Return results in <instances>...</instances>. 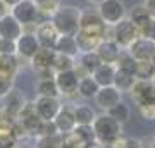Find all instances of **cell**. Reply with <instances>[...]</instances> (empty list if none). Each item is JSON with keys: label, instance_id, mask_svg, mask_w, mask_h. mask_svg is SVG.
Instances as JSON below:
<instances>
[{"label": "cell", "instance_id": "obj_44", "mask_svg": "<svg viewBox=\"0 0 155 148\" xmlns=\"http://www.w3.org/2000/svg\"><path fill=\"white\" fill-rule=\"evenodd\" d=\"M2 2H4V4H5L9 9H12V7H16L19 2H22V0H2Z\"/></svg>", "mask_w": 155, "mask_h": 148}, {"label": "cell", "instance_id": "obj_10", "mask_svg": "<svg viewBox=\"0 0 155 148\" xmlns=\"http://www.w3.org/2000/svg\"><path fill=\"white\" fill-rule=\"evenodd\" d=\"M126 50L134 57V61H150L155 50V40L147 38V36H138Z\"/></svg>", "mask_w": 155, "mask_h": 148}, {"label": "cell", "instance_id": "obj_15", "mask_svg": "<svg viewBox=\"0 0 155 148\" xmlns=\"http://www.w3.org/2000/svg\"><path fill=\"white\" fill-rule=\"evenodd\" d=\"M59 127V133L61 134H66V133L74 131L76 124V115H74V105H62L57 117L54 119Z\"/></svg>", "mask_w": 155, "mask_h": 148}, {"label": "cell", "instance_id": "obj_34", "mask_svg": "<svg viewBox=\"0 0 155 148\" xmlns=\"http://www.w3.org/2000/svg\"><path fill=\"white\" fill-rule=\"evenodd\" d=\"M33 134L35 138H45V136H55V134H61V133H59L55 121H41Z\"/></svg>", "mask_w": 155, "mask_h": 148}, {"label": "cell", "instance_id": "obj_11", "mask_svg": "<svg viewBox=\"0 0 155 148\" xmlns=\"http://www.w3.org/2000/svg\"><path fill=\"white\" fill-rule=\"evenodd\" d=\"M93 100H95V105H97L98 109L107 112L109 109H112L114 105H117L122 100V93L114 86V84H112V86H102L98 90V93L95 95Z\"/></svg>", "mask_w": 155, "mask_h": 148}, {"label": "cell", "instance_id": "obj_47", "mask_svg": "<svg viewBox=\"0 0 155 148\" xmlns=\"http://www.w3.org/2000/svg\"><path fill=\"white\" fill-rule=\"evenodd\" d=\"M88 148H97V146H95V143H93V145H90V146Z\"/></svg>", "mask_w": 155, "mask_h": 148}, {"label": "cell", "instance_id": "obj_39", "mask_svg": "<svg viewBox=\"0 0 155 148\" xmlns=\"http://www.w3.org/2000/svg\"><path fill=\"white\" fill-rule=\"evenodd\" d=\"M138 112H140V115H141V119H145V121H148V122H153L155 121V102L140 105Z\"/></svg>", "mask_w": 155, "mask_h": 148}, {"label": "cell", "instance_id": "obj_43", "mask_svg": "<svg viewBox=\"0 0 155 148\" xmlns=\"http://www.w3.org/2000/svg\"><path fill=\"white\" fill-rule=\"evenodd\" d=\"M7 12H11V9H9V7H7L5 4L2 2V0H0V17H4Z\"/></svg>", "mask_w": 155, "mask_h": 148}, {"label": "cell", "instance_id": "obj_48", "mask_svg": "<svg viewBox=\"0 0 155 148\" xmlns=\"http://www.w3.org/2000/svg\"><path fill=\"white\" fill-rule=\"evenodd\" d=\"M102 148H110V146H107V145H104V146H102Z\"/></svg>", "mask_w": 155, "mask_h": 148}, {"label": "cell", "instance_id": "obj_35", "mask_svg": "<svg viewBox=\"0 0 155 148\" xmlns=\"http://www.w3.org/2000/svg\"><path fill=\"white\" fill-rule=\"evenodd\" d=\"M62 145H66L67 148H88L90 143H86L78 133L71 131L62 134Z\"/></svg>", "mask_w": 155, "mask_h": 148}, {"label": "cell", "instance_id": "obj_36", "mask_svg": "<svg viewBox=\"0 0 155 148\" xmlns=\"http://www.w3.org/2000/svg\"><path fill=\"white\" fill-rule=\"evenodd\" d=\"M61 146H62V134L36 138V145H35V148H61Z\"/></svg>", "mask_w": 155, "mask_h": 148}, {"label": "cell", "instance_id": "obj_8", "mask_svg": "<svg viewBox=\"0 0 155 148\" xmlns=\"http://www.w3.org/2000/svg\"><path fill=\"white\" fill-rule=\"evenodd\" d=\"M55 83L62 97H74L78 95V84H79V76L74 69L69 71L55 72Z\"/></svg>", "mask_w": 155, "mask_h": 148}, {"label": "cell", "instance_id": "obj_21", "mask_svg": "<svg viewBox=\"0 0 155 148\" xmlns=\"http://www.w3.org/2000/svg\"><path fill=\"white\" fill-rule=\"evenodd\" d=\"M74 38H76L79 54H83V52H93V50H97V47L102 41L100 35H93V33H88V31H81V29H78Z\"/></svg>", "mask_w": 155, "mask_h": 148}, {"label": "cell", "instance_id": "obj_3", "mask_svg": "<svg viewBox=\"0 0 155 148\" xmlns=\"http://www.w3.org/2000/svg\"><path fill=\"white\" fill-rule=\"evenodd\" d=\"M98 14L107 26H116L127 17V9L122 0H104L98 5Z\"/></svg>", "mask_w": 155, "mask_h": 148}, {"label": "cell", "instance_id": "obj_31", "mask_svg": "<svg viewBox=\"0 0 155 148\" xmlns=\"http://www.w3.org/2000/svg\"><path fill=\"white\" fill-rule=\"evenodd\" d=\"M33 2L36 5V9H38L40 16L50 17V19L62 7V0H33Z\"/></svg>", "mask_w": 155, "mask_h": 148}, {"label": "cell", "instance_id": "obj_37", "mask_svg": "<svg viewBox=\"0 0 155 148\" xmlns=\"http://www.w3.org/2000/svg\"><path fill=\"white\" fill-rule=\"evenodd\" d=\"M74 133H78V134L83 138L86 143H90V145L97 143V136H95L93 126H76L74 127Z\"/></svg>", "mask_w": 155, "mask_h": 148}, {"label": "cell", "instance_id": "obj_20", "mask_svg": "<svg viewBox=\"0 0 155 148\" xmlns=\"http://www.w3.org/2000/svg\"><path fill=\"white\" fill-rule=\"evenodd\" d=\"M127 19L133 22L136 28H138L140 35H141L145 29H147V26L152 22V19H153V17L150 16V12L147 11V7L141 4V5H134L131 11L127 12Z\"/></svg>", "mask_w": 155, "mask_h": 148}, {"label": "cell", "instance_id": "obj_28", "mask_svg": "<svg viewBox=\"0 0 155 148\" xmlns=\"http://www.w3.org/2000/svg\"><path fill=\"white\" fill-rule=\"evenodd\" d=\"M36 93H38V97H54V98H61L62 97L59 88H57L55 77H52V79H38Z\"/></svg>", "mask_w": 155, "mask_h": 148}, {"label": "cell", "instance_id": "obj_9", "mask_svg": "<svg viewBox=\"0 0 155 148\" xmlns=\"http://www.w3.org/2000/svg\"><path fill=\"white\" fill-rule=\"evenodd\" d=\"M16 48H17V57H19V59L31 61V57H33L41 47H40V41H38V38H36V35L22 33L21 36L16 40Z\"/></svg>", "mask_w": 155, "mask_h": 148}, {"label": "cell", "instance_id": "obj_24", "mask_svg": "<svg viewBox=\"0 0 155 148\" xmlns=\"http://www.w3.org/2000/svg\"><path fill=\"white\" fill-rule=\"evenodd\" d=\"M100 84L95 81V77L90 74V76H84L79 79V84H78V95L84 100H91L95 98V95L98 93Z\"/></svg>", "mask_w": 155, "mask_h": 148}, {"label": "cell", "instance_id": "obj_18", "mask_svg": "<svg viewBox=\"0 0 155 148\" xmlns=\"http://www.w3.org/2000/svg\"><path fill=\"white\" fill-rule=\"evenodd\" d=\"M17 121L21 122L29 133H35V129H36L38 124L41 122L38 112H36V109H35V104L26 102V105L22 107V110L19 112V115H17Z\"/></svg>", "mask_w": 155, "mask_h": 148}, {"label": "cell", "instance_id": "obj_2", "mask_svg": "<svg viewBox=\"0 0 155 148\" xmlns=\"http://www.w3.org/2000/svg\"><path fill=\"white\" fill-rule=\"evenodd\" d=\"M79 17H81V9L72 5H62L59 11L52 16V22L59 35H74L79 29Z\"/></svg>", "mask_w": 155, "mask_h": 148}, {"label": "cell", "instance_id": "obj_14", "mask_svg": "<svg viewBox=\"0 0 155 148\" xmlns=\"http://www.w3.org/2000/svg\"><path fill=\"white\" fill-rule=\"evenodd\" d=\"M21 35H22V24L12 16L11 12H7L4 17H0V36L4 40L16 41Z\"/></svg>", "mask_w": 155, "mask_h": 148}, {"label": "cell", "instance_id": "obj_46", "mask_svg": "<svg viewBox=\"0 0 155 148\" xmlns=\"http://www.w3.org/2000/svg\"><path fill=\"white\" fill-rule=\"evenodd\" d=\"M150 61L153 62V66H155V50H153V55H152V59H150Z\"/></svg>", "mask_w": 155, "mask_h": 148}, {"label": "cell", "instance_id": "obj_6", "mask_svg": "<svg viewBox=\"0 0 155 148\" xmlns=\"http://www.w3.org/2000/svg\"><path fill=\"white\" fill-rule=\"evenodd\" d=\"M33 104L41 121H54L62 107L61 100L54 97H36Z\"/></svg>", "mask_w": 155, "mask_h": 148}, {"label": "cell", "instance_id": "obj_27", "mask_svg": "<svg viewBox=\"0 0 155 148\" xmlns=\"http://www.w3.org/2000/svg\"><path fill=\"white\" fill-rule=\"evenodd\" d=\"M136 83V77L134 74L131 72H126V71H121V69H117L116 71V77H114V86L121 91V93H129L131 91V88L133 84Z\"/></svg>", "mask_w": 155, "mask_h": 148}, {"label": "cell", "instance_id": "obj_16", "mask_svg": "<svg viewBox=\"0 0 155 148\" xmlns=\"http://www.w3.org/2000/svg\"><path fill=\"white\" fill-rule=\"evenodd\" d=\"M2 100H4V107H2V109L5 110L11 117H14V119H17L19 112H21L22 107L26 105L24 95H22L19 90H16V88H12V91H9Z\"/></svg>", "mask_w": 155, "mask_h": 148}, {"label": "cell", "instance_id": "obj_30", "mask_svg": "<svg viewBox=\"0 0 155 148\" xmlns=\"http://www.w3.org/2000/svg\"><path fill=\"white\" fill-rule=\"evenodd\" d=\"M107 114L110 115V117H114L119 124H126L129 121V117H131V107L124 100H121L117 105H114L112 109L107 110Z\"/></svg>", "mask_w": 155, "mask_h": 148}, {"label": "cell", "instance_id": "obj_45", "mask_svg": "<svg viewBox=\"0 0 155 148\" xmlns=\"http://www.w3.org/2000/svg\"><path fill=\"white\" fill-rule=\"evenodd\" d=\"M86 2H90V4H95V5H100L104 0H86Z\"/></svg>", "mask_w": 155, "mask_h": 148}, {"label": "cell", "instance_id": "obj_26", "mask_svg": "<svg viewBox=\"0 0 155 148\" xmlns=\"http://www.w3.org/2000/svg\"><path fill=\"white\" fill-rule=\"evenodd\" d=\"M54 50H55L57 54H64V55H69V57H76V55L79 54L76 38L71 36V35H61Z\"/></svg>", "mask_w": 155, "mask_h": 148}, {"label": "cell", "instance_id": "obj_22", "mask_svg": "<svg viewBox=\"0 0 155 148\" xmlns=\"http://www.w3.org/2000/svg\"><path fill=\"white\" fill-rule=\"evenodd\" d=\"M19 69H21V64H19V57L17 55L0 54V74L16 79Z\"/></svg>", "mask_w": 155, "mask_h": 148}, {"label": "cell", "instance_id": "obj_49", "mask_svg": "<svg viewBox=\"0 0 155 148\" xmlns=\"http://www.w3.org/2000/svg\"><path fill=\"white\" fill-rule=\"evenodd\" d=\"M152 83H153V84H155V77H153V79H152Z\"/></svg>", "mask_w": 155, "mask_h": 148}, {"label": "cell", "instance_id": "obj_13", "mask_svg": "<svg viewBox=\"0 0 155 148\" xmlns=\"http://www.w3.org/2000/svg\"><path fill=\"white\" fill-rule=\"evenodd\" d=\"M79 29L81 31H88L93 35H100L104 33L105 29V22L100 17L98 11H81V17H79Z\"/></svg>", "mask_w": 155, "mask_h": 148}, {"label": "cell", "instance_id": "obj_17", "mask_svg": "<svg viewBox=\"0 0 155 148\" xmlns=\"http://www.w3.org/2000/svg\"><path fill=\"white\" fill-rule=\"evenodd\" d=\"M95 52L98 54V57L102 59L104 64H114V66H116V62H117V59H119V55H121L122 48L114 41V40H102Z\"/></svg>", "mask_w": 155, "mask_h": 148}, {"label": "cell", "instance_id": "obj_32", "mask_svg": "<svg viewBox=\"0 0 155 148\" xmlns=\"http://www.w3.org/2000/svg\"><path fill=\"white\" fill-rule=\"evenodd\" d=\"M76 66V61L74 57H69V55H64V54H57L55 52V57H54V64H52V69L55 72H62V71H69V69H74Z\"/></svg>", "mask_w": 155, "mask_h": 148}, {"label": "cell", "instance_id": "obj_42", "mask_svg": "<svg viewBox=\"0 0 155 148\" xmlns=\"http://www.w3.org/2000/svg\"><path fill=\"white\" fill-rule=\"evenodd\" d=\"M143 5L147 7V11L150 12V16H152V17L155 19V0H145Z\"/></svg>", "mask_w": 155, "mask_h": 148}, {"label": "cell", "instance_id": "obj_50", "mask_svg": "<svg viewBox=\"0 0 155 148\" xmlns=\"http://www.w3.org/2000/svg\"><path fill=\"white\" fill-rule=\"evenodd\" d=\"M0 41H2V36H0Z\"/></svg>", "mask_w": 155, "mask_h": 148}, {"label": "cell", "instance_id": "obj_12", "mask_svg": "<svg viewBox=\"0 0 155 148\" xmlns=\"http://www.w3.org/2000/svg\"><path fill=\"white\" fill-rule=\"evenodd\" d=\"M36 38H38L40 41V47L41 48H55V43L57 40H59V31L55 29V26H54V22H52V19L50 21H43L40 22L38 28H36Z\"/></svg>", "mask_w": 155, "mask_h": 148}, {"label": "cell", "instance_id": "obj_5", "mask_svg": "<svg viewBox=\"0 0 155 148\" xmlns=\"http://www.w3.org/2000/svg\"><path fill=\"white\" fill-rule=\"evenodd\" d=\"M11 14L21 22L22 26H26V24H40L38 22L40 12L33 0H22V2H19L16 7L11 9Z\"/></svg>", "mask_w": 155, "mask_h": 148}, {"label": "cell", "instance_id": "obj_41", "mask_svg": "<svg viewBox=\"0 0 155 148\" xmlns=\"http://www.w3.org/2000/svg\"><path fill=\"white\" fill-rule=\"evenodd\" d=\"M0 54L17 55L16 41H12V40H4V38H2V41H0Z\"/></svg>", "mask_w": 155, "mask_h": 148}, {"label": "cell", "instance_id": "obj_29", "mask_svg": "<svg viewBox=\"0 0 155 148\" xmlns=\"http://www.w3.org/2000/svg\"><path fill=\"white\" fill-rule=\"evenodd\" d=\"M134 77L143 79V81H152L155 77V66L152 61H136L134 67Z\"/></svg>", "mask_w": 155, "mask_h": 148}, {"label": "cell", "instance_id": "obj_23", "mask_svg": "<svg viewBox=\"0 0 155 148\" xmlns=\"http://www.w3.org/2000/svg\"><path fill=\"white\" fill-rule=\"evenodd\" d=\"M74 115H76V124L78 126H91L93 121L97 119L95 109L88 104L74 105Z\"/></svg>", "mask_w": 155, "mask_h": 148}, {"label": "cell", "instance_id": "obj_40", "mask_svg": "<svg viewBox=\"0 0 155 148\" xmlns=\"http://www.w3.org/2000/svg\"><path fill=\"white\" fill-rule=\"evenodd\" d=\"M12 88H14V77L0 74V100L4 98L9 91H12Z\"/></svg>", "mask_w": 155, "mask_h": 148}, {"label": "cell", "instance_id": "obj_19", "mask_svg": "<svg viewBox=\"0 0 155 148\" xmlns=\"http://www.w3.org/2000/svg\"><path fill=\"white\" fill-rule=\"evenodd\" d=\"M54 57H55V50L52 48H40L36 54L31 57V67H33L35 72L45 71V69H52V64H54Z\"/></svg>", "mask_w": 155, "mask_h": 148}, {"label": "cell", "instance_id": "obj_1", "mask_svg": "<svg viewBox=\"0 0 155 148\" xmlns=\"http://www.w3.org/2000/svg\"><path fill=\"white\" fill-rule=\"evenodd\" d=\"M91 126H93L95 136H97V143H100V145L110 146L112 143L122 134V124H119L107 112L97 115V119L93 121Z\"/></svg>", "mask_w": 155, "mask_h": 148}, {"label": "cell", "instance_id": "obj_7", "mask_svg": "<svg viewBox=\"0 0 155 148\" xmlns=\"http://www.w3.org/2000/svg\"><path fill=\"white\" fill-rule=\"evenodd\" d=\"M131 98L136 105H145L155 102V84L152 81H143V79H136V83L131 88Z\"/></svg>", "mask_w": 155, "mask_h": 148}, {"label": "cell", "instance_id": "obj_38", "mask_svg": "<svg viewBox=\"0 0 155 148\" xmlns=\"http://www.w3.org/2000/svg\"><path fill=\"white\" fill-rule=\"evenodd\" d=\"M11 133H12V136H14V140H16L17 143H19V141H22V140H26V138H28L29 134H31V133H29L28 129H26V127L22 126L21 122L17 121V119L14 121V124H12Z\"/></svg>", "mask_w": 155, "mask_h": 148}, {"label": "cell", "instance_id": "obj_25", "mask_svg": "<svg viewBox=\"0 0 155 148\" xmlns=\"http://www.w3.org/2000/svg\"><path fill=\"white\" fill-rule=\"evenodd\" d=\"M116 71L117 67L114 64H102V66L93 72L95 81L102 86H112L114 84V77H116Z\"/></svg>", "mask_w": 155, "mask_h": 148}, {"label": "cell", "instance_id": "obj_4", "mask_svg": "<svg viewBox=\"0 0 155 148\" xmlns=\"http://www.w3.org/2000/svg\"><path fill=\"white\" fill-rule=\"evenodd\" d=\"M138 36H141L140 31H138V28L134 26L127 17L122 19L121 22H117L116 26H114V41H116L121 48H127Z\"/></svg>", "mask_w": 155, "mask_h": 148}, {"label": "cell", "instance_id": "obj_33", "mask_svg": "<svg viewBox=\"0 0 155 148\" xmlns=\"http://www.w3.org/2000/svg\"><path fill=\"white\" fill-rule=\"evenodd\" d=\"M116 67H117V69H121V71H126V72H131V74H134L136 61H134L133 55H131L126 48H124V50L121 52V55H119L117 62H116Z\"/></svg>", "mask_w": 155, "mask_h": 148}]
</instances>
